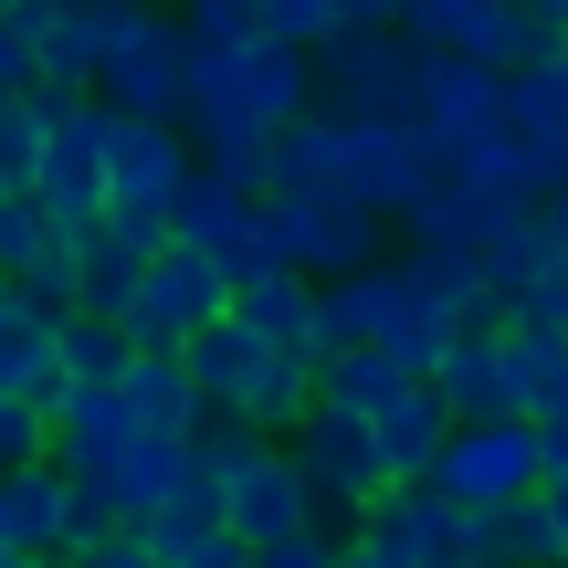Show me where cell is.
Returning a JSON list of instances; mask_svg holds the SVG:
<instances>
[{
  "mask_svg": "<svg viewBox=\"0 0 568 568\" xmlns=\"http://www.w3.org/2000/svg\"><path fill=\"white\" fill-rule=\"evenodd\" d=\"M316 105L347 126H410L422 105V53H410L389 0H347V32L316 53Z\"/></svg>",
  "mask_w": 568,
  "mask_h": 568,
  "instance_id": "1",
  "label": "cell"
},
{
  "mask_svg": "<svg viewBox=\"0 0 568 568\" xmlns=\"http://www.w3.org/2000/svg\"><path fill=\"white\" fill-rule=\"evenodd\" d=\"M201 464L222 474V527L243 537L253 558L316 527V495H305V474H295V453H284V443H253V432L211 422L201 432Z\"/></svg>",
  "mask_w": 568,
  "mask_h": 568,
  "instance_id": "2",
  "label": "cell"
},
{
  "mask_svg": "<svg viewBox=\"0 0 568 568\" xmlns=\"http://www.w3.org/2000/svg\"><path fill=\"white\" fill-rule=\"evenodd\" d=\"M295 474H305V495H316V537H358L368 527V506L389 495V464H379V432L368 422H347V410H316V422L295 432Z\"/></svg>",
  "mask_w": 568,
  "mask_h": 568,
  "instance_id": "3",
  "label": "cell"
},
{
  "mask_svg": "<svg viewBox=\"0 0 568 568\" xmlns=\"http://www.w3.org/2000/svg\"><path fill=\"white\" fill-rule=\"evenodd\" d=\"M222 316H232V274L169 243L159 264L138 274V305H126V347H138V358H190V347H201Z\"/></svg>",
  "mask_w": 568,
  "mask_h": 568,
  "instance_id": "4",
  "label": "cell"
},
{
  "mask_svg": "<svg viewBox=\"0 0 568 568\" xmlns=\"http://www.w3.org/2000/svg\"><path fill=\"white\" fill-rule=\"evenodd\" d=\"M537 485H548V464H537V432H527V422H464V432L443 443V464H432V495L464 506L474 527L506 516V506H527Z\"/></svg>",
  "mask_w": 568,
  "mask_h": 568,
  "instance_id": "5",
  "label": "cell"
},
{
  "mask_svg": "<svg viewBox=\"0 0 568 568\" xmlns=\"http://www.w3.org/2000/svg\"><path fill=\"white\" fill-rule=\"evenodd\" d=\"M32 211L63 232V243H95L105 232V105L53 95V148H42V180H32Z\"/></svg>",
  "mask_w": 568,
  "mask_h": 568,
  "instance_id": "6",
  "label": "cell"
},
{
  "mask_svg": "<svg viewBox=\"0 0 568 568\" xmlns=\"http://www.w3.org/2000/svg\"><path fill=\"white\" fill-rule=\"evenodd\" d=\"M95 105L105 116H138V126H190V53H180V21L138 11L126 42L105 53L95 74Z\"/></svg>",
  "mask_w": 568,
  "mask_h": 568,
  "instance_id": "7",
  "label": "cell"
},
{
  "mask_svg": "<svg viewBox=\"0 0 568 568\" xmlns=\"http://www.w3.org/2000/svg\"><path fill=\"white\" fill-rule=\"evenodd\" d=\"M368 548L389 568H485V527H474L464 506H443L432 485H389L379 506H368Z\"/></svg>",
  "mask_w": 568,
  "mask_h": 568,
  "instance_id": "8",
  "label": "cell"
},
{
  "mask_svg": "<svg viewBox=\"0 0 568 568\" xmlns=\"http://www.w3.org/2000/svg\"><path fill=\"white\" fill-rule=\"evenodd\" d=\"M264 211H274V232H284V253H295L305 284H347V274L389 264V222L358 211V201H264Z\"/></svg>",
  "mask_w": 568,
  "mask_h": 568,
  "instance_id": "9",
  "label": "cell"
},
{
  "mask_svg": "<svg viewBox=\"0 0 568 568\" xmlns=\"http://www.w3.org/2000/svg\"><path fill=\"white\" fill-rule=\"evenodd\" d=\"M190 126H138V116H105V211H148L169 222V201L190 190Z\"/></svg>",
  "mask_w": 568,
  "mask_h": 568,
  "instance_id": "10",
  "label": "cell"
},
{
  "mask_svg": "<svg viewBox=\"0 0 568 568\" xmlns=\"http://www.w3.org/2000/svg\"><path fill=\"white\" fill-rule=\"evenodd\" d=\"M410 126H422L432 148H474L506 126V74L495 63H453V53H422V105H410Z\"/></svg>",
  "mask_w": 568,
  "mask_h": 568,
  "instance_id": "11",
  "label": "cell"
},
{
  "mask_svg": "<svg viewBox=\"0 0 568 568\" xmlns=\"http://www.w3.org/2000/svg\"><path fill=\"white\" fill-rule=\"evenodd\" d=\"M126 21H138V0H53V21H42V95H63V105L95 95Z\"/></svg>",
  "mask_w": 568,
  "mask_h": 568,
  "instance_id": "12",
  "label": "cell"
},
{
  "mask_svg": "<svg viewBox=\"0 0 568 568\" xmlns=\"http://www.w3.org/2000/svg\"><path fill=\"white\" fill-rule=\"evenodd\" d=\"M74 253L84 243H63L32 201L0 211V295H32L42 316H74Z\"/></svg>",
  "mask_w": 568,
  "mask_h": 568,
  "instance_id": "13",
  "label": "cell"
},
{
  "mask_svg": "<svg viewBox=\"0 0 568 568\" xmlns=\"http://www.w3.org/2000/svg\"><path fill=\"white\" fill-rule=\"evenodd\" d=\"M0 400L63 422V316H42L32 295H0Z\"/></svg>",
  "mask_w": 568,
  "mask_h": 568,
  "instance_id": "14",
  "label": "cell"
},
{
  "mask_svg": "<svg viewBox=\"0 0 568 568\" xmlns=\"http://www.w3.org/2000/svg\"><path fill=\"white\" fill-rule=\"evenodd\" d=\"M138 443H148V432H138V410H126V389H74L63 422H53V464L74 474V485H105Z\"/></svg>",
  "mask_w": 568,
  "mask_h": 568,
  "instance_id": "15",
  "label": "cell"
},
{
  "mask_svg": "<svg viewBox=\"0 0 568 568\" xmlns=\"http://www.w3.org/2000/svg\"><path fill=\"white\" fill-rule=\"evenodd\" d=\"M400 305H410V284H400V253H389L379 274L316 284V337H326V358H358V347H389Z\"/></svg>",
  "mask_w": 568,
  "mask_h": 568,
  "instance_id": "16",
  "label": "cell"
},
{
  "mask_svg": "<svg viewBox=\"0 0 568 568\" xmlns=\"http://www.w3.org/2000/svg\"><path fill=\"white\" fill-rule=\"evenodd\" d=\"M253 222H264V201L232 190V180H211V169H190V190L169 201V243L201 253V264H232V253L253 243Z\"/></svg>",
  "mask_w": 568,
  "mask_h": 568,
  "instance_id": "17",
  "label": "cell"
},
{
  "mask_svg": "<svg viewBox=\"0 0 568 568\" xmlns=\"http://www.w3.org/2000/svg\"><path fill=\"white\" fill-rule=\"evenodd\" d=\"M63 527H74V474L63 464L0 474V548L11 558H63Z\"/></svg>",
  "mask_w": 568,
  "mask_h": 568,
  "instance_id": "18",
  "label": "cell"
},
{
  "mask_svg": "<svg viewBox=\"0 0 568 568\" xmlns=\"http://www.w3.org/2000/svg\"><path fill=\"white\" fill-rule=\"evenodd\" d=\"M516 211H527V201H485V190H432V201L422 211H410V253H443V264H485V243H495V232H506L516 222Z\"/></svg>",
  "mask_w": 568,
  "mask_h": 568,
  "instance_id": "19",
  "label": "cell"
},
{
  "mask_svg": "<svg viewBox=\"0 0 568 568\" xmlns=\"http://www.w3.org/2000/svg\"><path fill=\"white\" fill-rule=\"evenodd\" d=\"M232 326H243V337H264L274 358H295V368H326V337H316V284H305V274L243 284V295H232Z\"/></svg>",
  "mask_w": 568,
  "mask_h": 568,
  "instance_id": "20",
  "label": "cell"
},
{
  "mask_svg": "<svg viewBox=\"0 0 568 568\" xmlns=\"http://www.w3.org/2000/svg\"><path fill=\"white\" fill-rule=\"evenodd\" d=\"M379 464H389V485H432V464H443V443H453V410H443V389H400V400L379 410Z\"/></svg>",
  "mask_w": 568,
  "mask_h": 568,
  "instance_id": "21",
  "label": "cell"
},
{
  "mask_svg": "<svg viewBox=\"0 0 568 568\" xmlns=\"http://www.w3.org/2000/svg\"><path fill=\"white\" fill-rule=\"evenodd\" d=\"M126 410H138L148 443H201L211 432V400H201V379H190V358H138L126 368Z\"/></svg>",
  "mask_w": 568,
  "mask_h": 568,
  "instance_id": "22",
  "label": "cell"
},
{
  "mask_svg": "<svg viewBox=\"0 0 568 568\" xmlns=\"http://www.w3.org/2000/svg\"><path fill=\"white\" fill-rule=\"evenodd\" d=\"M432 389H443L453 432H464V422H527L516 389H506V337H464L443 368H432Z\"/></svg>",
  "mask_w": 568,
  "mask_h": 568,
  "instance_id": "23",
  "label": "cell"
},
{
  "mask_svg": "<svg viewBox=\"0 0 568 568\" xmlns=\"http://www.w3.org/2000/svg\"><path fill=\"white\" fill-rule=\"evenodd\" d=\"M243 116H264L274 138L305 126V116H316V53H295V42H253V53H243Z\"/></svg>",
  "mask_w": 568,
  "mask_h": 568,
  "instance_id": "24",
  "label": "cell"
},
{
  "mask_svg": "<svg viewBox=\"0 0 568 568\" xmlns=\"http://www.w3.org/2000/svg\"><path fill=\"white\" fill-rule=\"evenodd\" d=\"M190 159H201L211 180H232V190L264 201V190H274V126L243 116V105H232V116H190Z\"/></svg>",
  "mask_w": 568,
  "mask_h": 568,
  "instance_id": "25",
  "label": "cell"
},
{
  "mask_svg": "<svg viewBox=\"0 0 568 568\" xmlns=\"http://www.w3.org/2000/svg\"><path fill=\"white\" fill-rule=\"evenodd\" d=\"M443 180H453V190H485V201H527V211H537V159H527V138H516V126H495V138L453 148Z\"/></svg>",
  "mask_w": 568,
  "mask_h": 568,
  "instance_id": "26",
  "label": "cell"
},
{
  "mask_svg": "<svg viewBox=\"0 0 568 568\" xmlns=\"http://www.w3.org/2000/svg\"><path fill=\"white\" fill-rule=\"evenodd\" d=\"M400 389H422L400 358H379V347H358V358H326L316 368V410H347V422H379Z\"/></svg>",
  "mask_w": 568,
  "mask_h": 568,
  "instance_id": "27",
  "label": "cell"
},
{
  "mask_svg": "<svg viewBox=\"0 0 568 568\" xmlns=\"http://www.w3.org/2000/svg\"><path fill=\"white\" fill-rule=\"evenodd\" d=\"M190 464H201V443H138V453H126L116 474H105V495H116V516H126V537H138L148 516H159L169 495H180V474H190Z\"/></svg>",
  "mask_w": 568,
  "mask_h": 568,
  "instance_id": "28",
  "label": "cell"
},
{
  "mask_svg": "<svg viewBox=\"0 0 568 568\" xmlns=\"http://www.w3.org/2000/svg\"><path fill=\"white\" fill-rule=\"evenodd\" d=\"M474 274H485V295H495V305L516 316V305H527L537 284L558 274V264H548V232H537V211H516V222H506V232L485 243V264H474Z\"/></svg>",
  "mask_w": 568,
  "mask_h": 568,
  "instance_id": "29",
  "label": "cell"
},
{
  "mask_svg": "<svg viewBox=\"0 0 568 568\" xmlns=\"http://www.w3.org/2000/svg\"><path fill=\"white\" fill-rule=\"evenodd\" d=\"M42 148H53V95H0V190L11 201H32V180H42Z\"/></svg>",
  "mask_w": 568,
  "mask_h": 568,
  "instance_id": "30",
  "label": "cell"
},
{
  "mask_svg": "<svg viewBox=\"0 0 568 568\" xmlns=\"http://www.w3.org/2000/svg\"><path fill=\"white\" fill-rule=\"evenodd\" d=\"M506 389L516 410H568V337H537V326H506Z\"/></svg>",
  "mask_w": 568,
  "mask_h": 568,
  "instance_id": "31",
  "label": "cell"
},
{
  "mask_svg": "<svg viewBox=\"0 0 568 568\" xmlns=\"http://www.w3.org/2000/svg\"><path fill=\"white\" fill-rule=\"evenodd\" d=\"M126 368H138V347H126V326L63 316V400H74V389H126Z\"/></svg>",
  "mask_w": 568,
  "mask_h": 568,
  "instance_id": "32",
  "label": "cell"
},
{
  "mask_svg": "<svg viewBox=\"0 0 568 568\" xmlns=\"http://www.w3.org/2000/svg\"><path fill=\"white\" fill-rule=\"evenodd\" d=\"M138 274H148V264H126V253L95 232V243L74 253V316H95V326H126V305H138Z\"/></svg>",
  "mask_w": 568,
  "mask_h": 568,
  "instance_id": "33",
  "label": "cell"
},
{
  "mask_svg": "<svg viewBox=\"0 0 568 568\" xmlns=\"http://www.w3.org/2000/svg\"><path fill=\"white\" fill-rule=\"evenodd\" d=\"M485 558L495 568H568L558 537H548V516H537V495H527V506H506V516H485Z\"/></svg>",
  "mask_w": 568,
  "mask_h": 568,
  "instance_id": "34",
  "label": "cell"
},
{
  "mask_svg": "<svg viewBox=\"0 0 568 568\" xmlns=\"http://www.w3.org/2000/svg\"><path fill=\"white\" fill-rule=\"evenodd\" d=\"M180 42L190 53H253L264 42V0H201V11H180Z\"/></svg>",
  "mask_w": 568,
  "mask_h": 568,
  "instance_id": "35",
  "label": "cell"
},
{
  "mask_svg": "<svg viewBox=\"0 0 568 568\" xmlns=\"http://www.w3.org/2000/svg\"><path fill=\"white\" fill-rule=\"evenodd\" d=\"M506 126L516 138H568V95L548 63H527V74H506Z\"/></svg>",
  "mask_w": 568,
  "mask_h": 568,
  "instance_id": "36",
  "label": "cell"
},
{
  "mask_svg": "<svg viewBox=\"0 0 568 568\" xmlns=\"http://www.w3.org/2000/svg\"><path fill=\"white\" fill-rule=\"evenodd\" d=\"M347 32V0H264V42H295V53H326Z\"/></svg>",
  "mask_w": 568,
  "mask_h": 568,
  "instance_id": "37",
  "label": "cell"
},
{
  "mask_svg": "<svg viewBox=\"0 0 568 568\" xmlns=\"http://www.w3.org/2000/svg\"><path fill=\"white\" fill-rule=\"evenodd\" d=\"M32 464H53V422L32 400H0V474H32Z\"/></svg>",
  "mask_w": 568,
  "mask_h": 568,
  "instance_id": "38",
  "label": "cell"
},
{
  "mask_svg": "<svg viewBox=\"0 0 568 568\" xmlns=\"http://www.w3.org/2000/svg\"><path fill=\"white\" fill-rule=\"evenodd\" d=\"M253 568H337V537H316V527H305V537H284V548H264Z\"/></svg>",
  "mask_w": 568,
  "mask_h": 568,
  "instance_id": "39",
  "label": "cell"
},
{
  "mask_svg": "<svg viewBox=\"0 0 568 568\" xmlns=\"http://www.w3.org/2000/svg\"><path fill=\"white\" fill-rule=\"evenodd\" d=\"M169 568H253V548H243V537H201V548H180V558H169Z\"/></svg>",
  "mask_w": 568,
  "mask_h": 568,
  "instance_id": "40",
  "label": "cell"
},
{
  "mask_svg": "<svg viewBox=\"0 0 568 568\" xmlns=\"http://www.w3.org/2000/svg\"><path fill=\"white\" fill-rule=\"evenodd\" d=\"M527 432H537V464H548V474H568V410H537Z\"/></svg>",
  "mask_w": 568,
  "mask_h": 568,
  "instance_id": "41",
  "label": "cell"
},
{
  "mask_svg": "<svg viewBox=\"0 0 568 568\" xmlns=\"http://www.w3.org/2000/svg\"><path fill=\"white\" fill-rule=\"evenodd\" d=\"M537 516H548V537H558V558H568V474H548V485H537Z\"/></svg>",
  "mask_w": 568,
  "mask_h": 568,
  "instance_id": "42",
  "label": "cell"
},
{
  "mask_svg": "<svg viewBox=\"0 0 568 568\" xmlns=\"http://www.w3.org/2000/svg\"><path fill=\"white\" fill-rule=\"evenodd\" d=\"M537 232H548V264L568 274V190H558V201H537Z\"/></svg>",
  "mask_w": 568,
  "mask_h": 568,
  "instance_id": "43",
  "label": "cell"
},
{
  "mask_svg": "<svg viewBox=\"0 0 568 568\" xmlns=\"http://www.w3.org/2000/svg\"><path fill=\"white\" fill-rule=\"evenodd\" d=\"M337 568H389V558L368 548V537H347V548H337Z\"/></svg>",
  "mask_w": 568,
  "mask_h": 568,
  "instance_id": "44",
  "label": "cell"
},
{
  "mask_svg": "<svg viewBox=\"0 0 568 568\" xmlns=\"http://www.w3.org/2000/svg\"><path fill=\"white\" fill-rule=\"evenodd\" d=\"M0 568H53V558H11V548H0Z\"/></svg>",
  "mask_w": 568,
  "mask_h": 568,
  "instance_id": "45",
  "label": "cell"
},
{
  "mask_svg": "<svg viewBox=\"0 0 568 568\" xmlns=\"http://www.w3.org/2000/svg\"><path fill=\"white\" fill-rule=\"evenodd\" d=\"M548 74H558V95H568V53H558V63H548Z\"/></svg>",
  "mask_w": 568,
  "mask_h": 568,
  "instance_id": "46",
  "label": "cell"
},
{
  "mask_svg": "<svg viewBox=\"0 0 568 568\" xmlns=\"http://www.w3.org/2000/svg\"><path fill=\"white\" fill-rule=\"evenodd\" d=\"M0 211H11V190H0Z\"/></svg>",
  "mask_w": 568,
  "mask_h": 568,
  "instance_id": "47",
  "label": "cell"
},
{
  "mask_svg": "<svg viewBox=\"0 0 568 568\" xmlns=\"http://www.w3.org/2000/svg\"><path fill=\"white\" fill-rule=\"evenodd\" d=\"M485 568H495V558H485Z\"/></svg>",
  "mask_w": 568,
  "mask_h": 568,
  "instance_id": "48",
  "label": "cell"
}]
</instances>
